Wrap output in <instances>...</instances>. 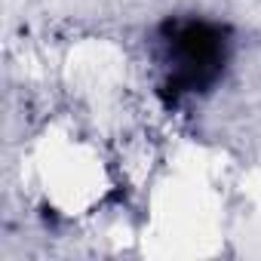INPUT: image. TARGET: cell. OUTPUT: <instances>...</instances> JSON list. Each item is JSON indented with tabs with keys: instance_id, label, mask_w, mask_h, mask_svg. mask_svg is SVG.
<instances>
[{
	"instance_id": "obj_1",
	"label": "cell",
	"mask_w": 261,
	"mask_h": 261,
	"mask_svg": "<svg viewBox=\"0 0 261 261\" xmlns=\"http://www.w3.org/2000/svg\"><path fill=\"white\" fill-rule=\"evenodd\" d=\"M154 62L160 68V95L169 105L203 95L227 71L230 31L209 19L172 16L154 31Z\"/></svg>"
}]
</instances>
